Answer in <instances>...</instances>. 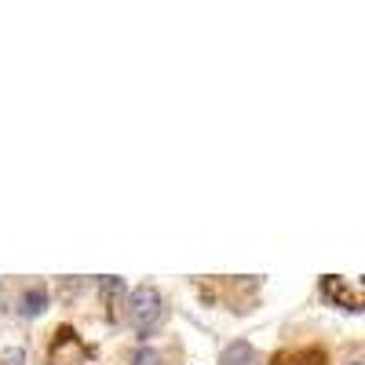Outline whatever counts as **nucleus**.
<instances>
[{"instance_id": "nucleus-1", "label": "nucleus", "mask_w": 365, "mask_h": 365, "mask_svg": "<svg viewBox=\"0 0 365 365\" xmlns=\"http://www.w3.org/2000/svg\"><path fill=\"white\" fill-rule=\"evenodd\" d=\"M161 311H165V303H161V292L154 285L132 289V296H128V322H132V329L139 332V336H150V332L158 329Z\"/></svg>"}, {"instance_id": "nucleus-2", "label": "nucleus", "mask_w": 365, "mask_h": 365, "mask_svg": "<svg viewBox=\"0 0 365 365\" xmlns=\"http://www.w3.org/2000/svg\"><path fill=\"white\" fill-rule=\"evenodd\" d=\"M44 307H48V292H44V285H34V289H26V292L19 296V314H22V318H37Z\"/></svg>"}, {"instance_id": "nucleus-3", "label": "nucleus", "mask_w": 365, "mask_h": 365, "mask_svg": "<svg viewBox=\"0 0 365 365\" xmlns=\"http://www.w3.org/2000/svg\"><path fill=\"white\" fill-rule=\"evenodd\" d=\"M322 292H325L329 299H344V307H347V311H354V314L361 311L358 296H354V292H351V289H347L340 278H325V282H322Z\"/></svg>"}, {"instance_id": "nucleus-4", "label": "nucleus", "mask_w": 365, "mask_h": 365, "mask_svg": "<svg viewBox=\"0 0 365 365\" xmlns=\"http://www.w3.org/2000/svg\"><path fill=\"white\" fill-rule=\"evenodd\" d=\"M252 361H256V351H252V344H245V340L230 344V347L220 354V365H252Z\"/></svg>"}, {"instance_id": "nucleus-5", "label": "nucleus", "mask_w": 365, "mask_h": 365, "mask_svg": "<svg viewBox=\"0 0 365 365\" xmlns=\"http://www.w3.org/2000/svg\"><path fill=\"white\" fill-rule=\"evenodd\" d=\"M270 365H325L322 351H282Z\"/></svg>"}, {"instance_id": "nucleus-6", "label": "nucleus", "mask_w": 365, "mask_h": 365, "mask_svg": "<svg viewBox=\"0 0 365 365\" xmlns=\"http://www.w3.org/2000/svg\"><path fill=\"white\" fill-rule=\"evenodd\" d=\"M132 365H161V351H154V347H139V351L132 354Z\"/></svg>"}, {"instance_id": "nucleus-7", "label": "nucleus", "mask_w": 365, "mask_h": 365, "mask_svg": "<svg viewBox=\"0 0 365 365\" xmlns=\"http://www.w3.org/2000/svg\"><path fill=\"white\" fill-rule=\"evenodd\" d=\"M99 289L113 296V292H120V289H125V282H120V278H103V282H99Z\"/></svg>"}, {"instance_id": "nucleus-8", "label": "nucleus", "mask_w": 365, "mask_h": 365, "mask_svg": "<svg viewBox=\"0 0 365 365\" xmlns=\"http://www.w3.org/2000/svg\"><path fill=\"white\" fill-rule=\"evenodd\" d=\"M4 361H8V365H22V351H19V347H15V351H8V354H4Z\"/></svg>"}, {"instance_id": "nucleus-9", "label": "nucleus", "mask_w": 365, "mask_h": 365, "mask_svg": "<svg viewBox=\"0 0 365 365\" xmlns=\"http://www.w3.org/2000/svg\"><path fill=\"white\" fill-rule=\"evenodd\" d=\"M347 365H361V361H347Z\"/></svg>"}]
</instances>
